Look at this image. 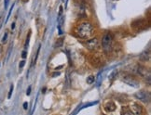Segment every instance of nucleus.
<instances>
[{"label": "nucleus", "mask_w": 151, "mask_h": 115, "mask_svg": "<svg viewBox=\"0 0 151 115\" xmlns=\"http://www.w3.org/2000/svg\"><path fill=\"white\" fill-rule=\"evenodd\" d=\"M93 30H94V28L92 26V24L86 21V22H82V23L78 27L77 33L80 38L88 39L92 35Z\"/></svg>", "instance_id": "1"}, {"label": "nucleus", "mask_w": 151, "mask_h": 115, "mask_svg": "<svg viewBox=\"0 0 151 115\" xmlns=\"http://www.w3.org/2000/svg\"><path fill=\"white\" fill-rule=\"evenodd\" d=\"M112 43H113V38L112 35L109 33H106L102 39V47L103 49L106 51V53H109L112 49Z\"/></svg>", "instance_id": "2"}, {"label": "nucleus", "mask_w": 151, "mask_h": 115, "mask_svg": "<svg viewBox=\"0 0 151 115\" xmlns=\"http://www.w3.org/2000/svg\"><path fill=\"white\" fill-rule=\"evenodd\" d=\"M135 97L144 103H148L150 101V93L148 91L141 90L137 92V93H135Z\"/></svg>", "instance_id": "3"}, {"label": "nucleus", "mask_w": 151, "mask_h": 115, "mask_svg": "<svg viewBox=\"0 0 151 115\" xmlns=\"http://www.w3.org/2000/svg\"><path fill=\"white\" fill-rule=\"evenodd\" d=\"M122 81L125 84H129L130 86H134V87H135V86H137L138 84H139V82L137 81V80L135 78H133L132 76H131V75H126V76H124L123 79H122Z\"/></svg>", "instance_id": "4"}, {"label": "nucleus", "mask_w": 151, "mask_h": 115, "mask_svg": "<svg viewBox=\"0 0 151 115\" xmlns=\"http://www.w3.org/2000/svg\"><path fill=\"white\" fill-rule=\"evenodd\" d=\"M130 111L132 114L139 115V114H142L143 109L140 105L137 104V103H132V104L130 105Z\"/></svg>", "instance_id": "5"}, {"label": "nucleus", "mask_w": 151, "mask_h": 115, "mask_svg": "<svg viewBox=\"0 0 151 115\" xmlns=\"http://www.w3.org/2000/svg\"><path fill=\"white\" fill-rule=\"evenodd\" d=\"M86 47L88 49L90 50H94L97 48L98 47V39L97 38H93V39H91L88 40L86 43Z\"/></svg>", "instance_id": "6"}, {"label": "nucleus", "mask_w": 151, "mask_h": 115, "mask_svg": "<svg viewBox=\"0 0 151 115\" xmlns=\"http://www.w3.org/2000/svg\"><path fill=\"white\" fill-rule=\"evenodd\" d=\"M139 59L141 61H147L150 59V48H148L147 49H145L139 56Z\"/></svg>", "instance_id": "7"}, {"label": "nucleus", "mask_w": 151, "mask_h": 115, "mask_svg": "<svg viewBox=\"0 0 151 115\" xmlns=\"http://www.w3.org/2000/svg\"><path fill=\"white\" fill-rule=\"evenodd\" d=\"M104 109H106V111L107 112H111V111H114L116 110V105H115V103H113L112 101H109L106 103V106H104Z\"/></svg>", "instance_id": "8"}, {"label": "nucleus", "mask_w": 151, "mask_h": 115, "mask_svg": "<svg viewBox=\"0 0 151 115\" xmlns=\"http://www.w3.org/2000/svg\"><path fill=\"white\" fill-rule=\"evenodd\" d=\"M117 75H118V71L115 70V71H113L111 73L109 74L108 78H109V80H113V79H115L116 77H117Z\"/></svg>", "instance_id": "9"}, {"label": "nucleus", "mask_w": 151, "mask_h": 115, "mask_svg": "<svg viewBox=\"0 0 151 115\" xmlns=\"http://www.w3.org/2000/svg\"><path fill=\"white\" fill-rule=\"evenodd\" d=\"M94 80H95L94 76L91 75V76H89L88 78H87V83H88L89 84H92V83L94 82Z\"/></svg>", "instance_id": "10"}, {"label": "nucleus", "mask_w": 151, "mask_h": 115, "mask_svg": "<svg viewBox=\"0 0 151 115\" xmlns=\"http://www.w3.org/2000/svg\"><path fill=\"white\" fill-rule=\"evenodd\" d=\"M12 92H13V85L10 86V90L9 92V95H8V99H10L11 97V95H12Z\"/></svg>", "instance_id": "11"}, {"label": "nucleus", "mask_w": 151, "mask_h": 115, "mask_svg": "<svg viewBox=\"0 0 151 115\" xmlns=\"http://www.w3.org/2000/svg\"><path fill=\"white\" fill-rule=\"evenodd\" d=\"M7 38H8V33H5L4 36H3V39H2V42H3V43H6V42H7Z\"/></svg>", "instance_id": "12"}, {"label": "nucleus", "mask_w": 151, "mask_h": 115, "mask_svg": "<svg viewBox=\"0 0 151 115\" xmlns=\"http://www.w3.org/2000/svg\"><path fill=\"white\" fill-rule=\"evenodd\" d=\"M24 64H25V61H24V60H22V61L20 62V65H19L20 69H22V67H24Z\"/></svg>", "instance_id": "13"}, {"label": "nucleus", "mask_w": 151, "mask_h": 115, "mask_svg": "<svg viewBox=\"0 0 151 115\" xmlns=\"http://www.w3.org/2000/svg\"><path fill=\"white\" fill-rule=\"evenodd\" d=\"M26 55H27V52L25 50H24L22 51V59H25L26 58Z\"/></svg>", "instance_id": "14"}, {"label": "nucleus", "mask_w": 151, "mask_h": 115, "mask_svg": "<svg viewBox=\"0 0 151 115\" xmlns=\"http://www.w3.org/2000/svg\"><path fill=\"white\" fill-rule=\"evenodd\" d=\"M30 94H31V86H29L28 89H27V91H26V95H27V96H29Z\"/></svg>", "instance_id": "15"}, {"label": "nucleus", "mask_w": 151, "mask_h": 115, "mask_svg": "<svg viewBox=\"0 0 151 115\" xmlns=\"http://www.w3.org/2000/svg\"><path fill=\"white\" fill-rule=\"evenodd\" d=\"M9 2V0H4V3H5V8H8Z\"/></svg>", "instance_id": "16"}, {"label": "nucleus", "mask_w": 151, "mask_h": 115, "mask_svg": "<svg viewBox=\"0 0 151 115\" xmlns=\"http://www.w3.org/2000/svg\"><path fill=\"white\" fill-rule=\"evenodd\" d=\"M27 108H28V103L24 102V110H27Z\"/></svg>", "instance_id": "17"}, {"label": "nucleus", "mask_w": 151, "mask_h": 115, "mask_svg": "<svg viewBox=\"0 0 151 115\" xmlns=\"http://www.w3.org/2000/svg\"><path fill=\"white\" fill-rule=\"evenodd\" d=\"M14 28H15V22H13V23L11 24V29H12V30H13Z\"/></svg>", "instance_id": "18"}]
</instances>
